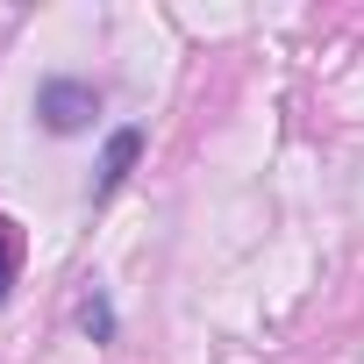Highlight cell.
Returning <instances> with one entry per match:
<instances>
[{"mask_svg":"<svg viewBox=\"0 0 364 364\" xmlns=\"http://www.w3.org/2000/svg\"><path fill=\"white\" fill-rule=\"evenodd\" d=\"M136 157H143V129H107V150H100V178H93V193L107 200L122 178L136 171Z\"/></svg>","mask_w":364,"mask_h":364,"instance_id":"7a4b0ae2","label":"cell"},{"mask_svg":"<svg viewBox=\"0 0 364 364\" xmlns=\"http://www.w3.org/2000/svg\"><path fill=\"white\" fill-rule=\"evenodd\" d=\"M93 114H100V86H93V79L50 72V79L36 86V122H43L50 136H79V129H93Z\"/></svg>","mask_w":364,"mask_h":364,"instance_id":"6da1fadb","label":"cell"},{"mask_svg":"<svg viewBox=\"0 0 364 364\" xmlns=\"http://www.w3.org/2000/svg\"><path fill=\"white\" fill-rule=\"evenodd\" d=\"M15 272H22V229L0 215V300H8V286H15Z\"/></svg>","mask_w":364,"mask_h":364,"instance_id":"277c9868","label":"cell"},{"mask_svg":"<svg viewBox=\"0 0 364 364\" xmlns=\"http://www.w3.org/2000/svg\"><path fill=\"white\" fill-rule=\"evenodd\" d=\"M79 328H86L93 343H114V307H107V293H100V286L79 300Z\"/></svg>","mask_w":364,"mask_h":364,"instance_id":"3957f363","label":"cell"}]
</instances>
